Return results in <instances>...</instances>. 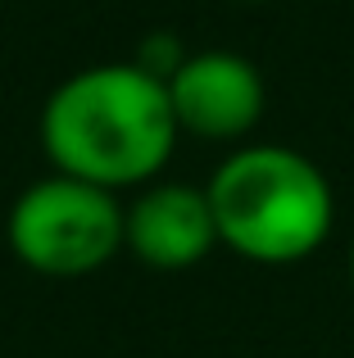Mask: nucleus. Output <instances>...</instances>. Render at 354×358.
Segmentation results:
<instances>
[{"mask_svg":"<svg viewBox=\"0 0 354 358\" xmlns=\"http://www.w3.org/2000/svg\"><path fill=\"white\" fill-rule=\"evenodd\" d=\"M177 136L169 87L136 59L69 73L41 109V145L55 173L100 191L155 182L169 168Z\"/></svg>","mask_w":354,"mask_h":358,"instance_id":"nucleus-1","label":"nucleus"},{"mask_svg":"<svg viewBox=\"0 0 354 358\" xmlns=\"http://www.w3.org/2000/svg\"><path fill=\"white\" fill-rule=\"evenodd\" d=\"M209 204L218 245L264 268L309 259L337 222L332 182L291 145H241L213 168Z\"/></svg>","mask_w":354,"mask_h":358,"instance_id":"nucleus-2","label":"nucleus"},{"mask_svg":"<svg viewBox=\"0 0 354 358\" xmlns=\"http://www.w3.org/2000/svg\"><path fill=\"white\" fill-rule=\"evenodd\" d=\"M5 236L14 259L41 277H87L123 250V204L114 191L50 173L18 191Z\"/></svg>","mask_w":354,"mask_h":358,"instance_id":"nucleus-3","label":"nucleus"},{"mask_svg":"<svg viewBox=\"0 0 354 358\" xmlns=\"http://www.w3.org/2000/svg\"><path fill=\"white\" fill-rule=\"evenodd\" d=\"M177 131L200 141H241L259 127L268 105L264 73L236 50H195L164 78Z\"/></svg>","mask_w":354,"mask_h":358,"instance_id":"nucleus-4","label":"nucleus"},{"mask_svg":"<svg viewBox=\"0 0 354 358\" xmlns=\"http://www.w3.org/2000/svg\"><path fill=\"white\" fill-rule=\"evenodd\" d=\"M218 245L213 204L204 186L150 182L123 209V250H132L155 272H186L204 263Z\"/></svg>","mask_w":354,"mask_h":358,"instance_id":"nucleus-5","label":"nucleus"},{"mask_svg":"<svg viewBox=\"0 0 354 358\" xmlns=\"http://www.w3.org/2000/svg\"><path fill=\"white\" fill-rule=\"evenodd\" d=\"M350 286H354V245H350Z\"/></svg>","mask_w":354,"mask_h":358,"instance_id":"nucleus-6","label":"nucleus"},{"mask_svg":"<svg viewBox=\"0 0 354 358\" xmlns=\"http://www.w3.org/2000/svg\"><path fill=\"white\" fill-rule=\"evenodd\" d=\"M246 5H259V0H246Z\"/></svg>","mask_w":354,"mask_h":358,"instance_id":"nucleus-7","label":"nucleus"}]
</instances>
